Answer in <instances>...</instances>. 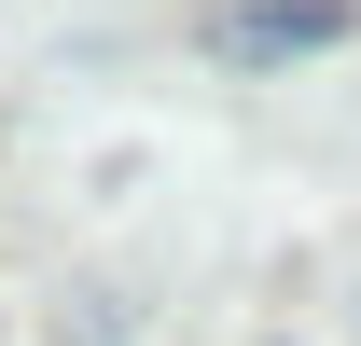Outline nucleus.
<instances>
[{
	"label": "nucleus",
	"mask_w": 361,
	"mask_h": 346,
	"mask_svg": "<svg viewBox=\"0 0 361 346\" xmlns=\"http://www.w3.org/2000/svg\"><path fill=\"white\" fill-rule=\"evenodd\" d=\"M209 42H223L236 70H278V56H319V42H348V0H236Z\"/></svg>",
	"instance_id": "1"
}]
</instances>
